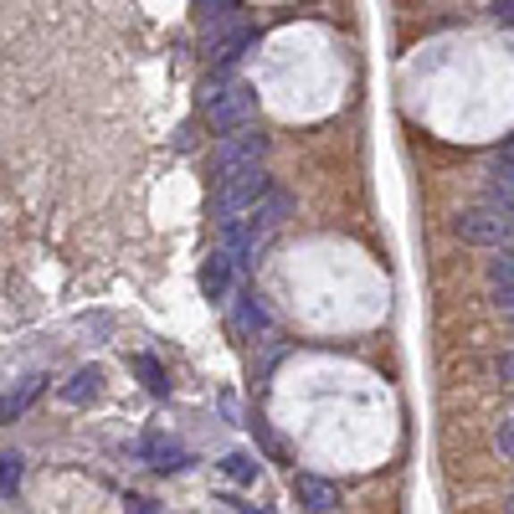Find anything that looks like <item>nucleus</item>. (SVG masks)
Listing matches in <instances>:
<instances>
[{"label": "nucleus", "instance_id": "6", "mask_svg": "<svg viewBox=\"0 0 514 514\" xmlns=\"http://www.w3.org/2000/svg\"><path fill=\"white\" fill-rule=\"evenodd\" d=\"M293 493H299V504H304L308 514L340 510V489H334L329 478H319V473H299V478H293Z\"/></svg>", "mask_w": 514, "mask_h": 514}, {"label": "nucleus", "instance_id": "20", "mask_svg": "<svg viewBox=\"0 0 514 514\" xmlns=\"http://www.w3.org/2000/svg\"><path fill=\"white\" fill-rule=\"evenodd\" d=\"M493 16H499V21H514V0H499V5H493Z\"/></svg>", "mask_w": 514, "mask_h": 514}, {"label": "nucleus", "instance_id": "19", "mask_svg": "<svg viewBox=\"0 0 514 514\" xmlns=\"http://www.w3.org/2000/svg\"><path fill=\"white\" fill-rule=\"evenodd\" d=\"M493 304H499V314L514 324V293H493Z\"/></svg>", "mask_w": 514, "mask_h": 514}, {"label": "nucleus", "instance_id": "12", "mask_svg": "<svg viewBox=\"0 0 514 514\" xmlns=\"http://www.w3.org/2000/svg\"><path fill=\"white\" fill-rule=\"evenodd\" d=\"M129 370H134L144 386L155 391V396H164V391H170V381H164V370H160V360H155V355H134V360H129Z\"/></svg>", "mask_w": 514, "mask_h": 514}, {"label": "nucleus", "instance_id": "7", "mask_svg": "<svg viewBox=\"0 0 514 514\" xmlns=\"http://www.w3.org/2000/svg\"><path fill=\"white\" fill-rule=\"evenodd\" d=\"M139 458L149 463V468H160V473H181L190 458H185V448L175 442V437H164V432H149L139 442Z\"/></svg>", "mask_w": 514, "mask_h": 514}, {"label": "nucleus", "instance_id": "23", "mask_svg": "<svg viewBox=\"0 0 514 514\" xmlns=\"http://www.w3.org/2000/svg\"><path fill=\"white\" fill-rule=\"evenodd\" d=\"M510 514H514V499H510Z\"/></svg>", "mask_w": 514, "mask_h": 514}, {"label": "nucleus", "instance_id": "15", "mask_svg": "<svg viewBox=\"0 0 514 514\" xmlns=\"http://www.w3.org/2000/svg\"><path fill=\"white\" fill-rule=\"evenodd\" d=\"M237 324H242V329H263L267 324V308L257 304L252 293H242V299H237Z\"/></svg>", "mask_w": 514, "mask_h": 514}, {"label": "nucleus", "instance_id": "10", "mask_svg": "<svg viewBox=\"0 0 514 514\" xmlns=\"http://www.w3.org/2000/svg\"><path fill=\"white\" fill-rule=\"evenodd\" d=\"M232 273H237V267L226 263L222 252H211L206 267H201V293H206V299H222L226 288H232Z\"/></svg>", "mask_w": 514, "mask_h": 514}, {"label": "nucleus", "instance_id": "17", "mask_svg": "<svg viewBox=\"0 0 514 514\" xmlns=\"http://www.w3.org/2000/svg\"><path fill=\"white\" fill-rule=\"evenodd\" d=\"M252 458H247V452H232V458H226V478H232V484H252Z\"/></svg>", "mask_w": 514, "mask_h": 514}, {"label": "nucleus", "instance_id": "8", "mask_svg": "<svg viewBox=\"0 0 514 514\" xmlns=\"http://www.w3.org/2000/svg\"><path fill=\"white\" fill-rule=\"evenodd\" d=\"M196 16H201V37L206 41H216V37H232V31H242V5H196Z\"/></svg>", "mask_w": 514, "mask_h": 514}, {"label": "nucleus", "instance_id": "2", "mask_svg": "<svg viewBox=\"0 0 514 514\" xmlns=\"http://www.w3.org/2000/svg\"><path fill=\"white\" fill-rule=\"evenodd\" d=\"M452 232L473 247H493V252H514V222L504 211H493V206H473V211H458V222Z\"/></svg>", "mask_w": 514, "mask_h": 514}, {"label": "nucleus", "instance_id": "21", "mask_svg": "<svg viewBox=\"0 0 514 514\" xmlns=\"http://www.w3.org/2000/svg\"><path fill=\"white\" fill-rule=\"evenodd\" d=\"M129 514H155V504H134V510H129Z\"/></svg>", "mask_w": 514, "mask_h": 514}, {"label": "nucleus", "instance_id": "16", "mask_svg": "<svg viewBox=\"0 0 514 514\" xmlns=\"http://www.w3.org/2000/svg\"><path fill=\"white\" fill-rule=\"evenodd\" d=\"M16 489H21V458L0 452V493H16Z\"/></svg>", "mask_w": 514, "mask_h": 514}, {"label": "nucleus", "instance_id": "14", "mask_svg": "<svg viewBox=\"0 0 514 514\" xmlns=\"http://www.w3.org/2000/svg\"><path fill=\"white\" fill-rule=\"evenodd\" d=\"M247 46H252V26H242V31H232V37H226L222 46H216V62H222V67H232V62L242 57Z\"/></svg>", "mask_w": 514, "mask_h": 514}, {"label": "nucleus", "instance_id": "13", "mask_svg": "<svg viewBox=\"0 0 514 514\" xmlns=\"http://www.w3.org/2000/svg\"><path fill=\"white\" fill-rule=\"evenodd\" d=\"M489 283L493 293H514V252H499L489 263Z\"/></svg>", "mask_w": 514, "mask_h": 514}, {"label": "nucleus", "instance_id": "18", "mask_svg": "<svg viewBox=\"0 0 514 514\" xmlns=\"http://www.w3.org/2000/svg\"><path fill=\"white\" fill-rule=\"evenodd\" d=\"M489 185H493V190H510V196H514V160H493Z\"/></svg>", "mask_w": 514, "mask_h": 514}, {"label": "nucleus", "instance_id": "4", "mask_svg": "<svg viewBox=\"0 0 514 514\" xmlns=\"http://www.w3.org/2000/svg\"><path fill=\"white\" fill-rule=\"evenodd\" d=\"M267 190V175L263 170H252V175H237V181H222V196H216V216H222V226L226 222H242V211L252 216L257 211V201H263Z\"/></svg>", "mask_w": 514, "mask_h": 514}, {"label": "nucleus", "instance_id": "1", "mask_svg": "<svg viewBox=\"0 0 514 514\" xmlns=\"http://www.w3.org/2000/svg\"><path fill=\"white\" fill-rule=\"evenodd\" d=\"M201 108H206V119H211L216 134H242L247 123H252L257 98H252V88H242V82H206Z\"/></svg>", "mask_w": 514, "mask_h": 514}, {"label": "nucleus", "instance_id": "9", "mask_svg": "<svg viewBox=\"0 0 514 514\" xmlns=\"http://www.w3.org/2000/svg\"><path fill=\"white\" fill-rule=\"evenodd\" d=\"M41 391H46V375H41V370H37V375H26V381H21V386L11 391L5 401H0V422H16V417H21L26 407H37Z\"/></svg>", "mask_w": 514, "mask_h": 514}, {"label": "nucleus", "instance_id": "22", "mask_svg": "<svg viewBox=\"0 0 514 514\" xmlns=\"http://www.w3.org/2000/svg\"><path fill=\"white\" fill-rule=\"evenodd\" d=\"M499 160H514V144H510V149H504V155H499Z\"/></svg>", "mask_w": 514, "mask_h": 514}, {"label": "nucleus", "instance_id": "11", "mask_svg": "<svg viewBox=\"0 0 514 514\" xmlns=\"http://www.w3.org/2000/svg\"><path fill=\"white\" fill-rule=\"evenodd\" d=\"M98 386H103L98 366H82L78 375L67 381V391H62V401H72V407H82V401H93V396H98Z\"/></svg>", "mask_w": 514, "mask_h": 514}, {"label": "nucleus", "instance_id": "3", "mask_svg": "<svg viewBox=\"0 0 514 514\" xmlns=\"http://www.w3.org/2000/svg\"><path fill=\"white\" fill-rule=\"evenodd\" d=\"M263 155H267V139L257 134V129L226 134V139H222V149H216V175H222V181L252 175V170H263Z\"/></svg>", "mask_w": 514, "mask_h": 514}, {"label": "nucleus", "instance_id": "5", "mask_svg": "<svg viewBox=\"0 0 514 514\" xmlns=\"http://www.w3.org/2000/svg\"><path fill=\"white\" fill-rule=\"evenodd\" d=\"M288 211H293L288 190H267L263 201H257V211H252V216H242L247 232H252V242H267V237H273V232L288 222Z\"/></svg>", "mask_w": 514, "mask_h": 514}]
</instances>
